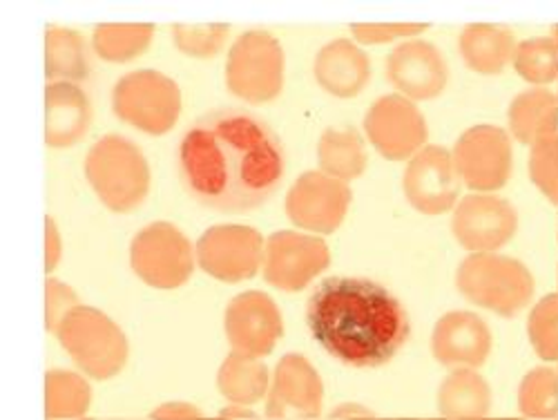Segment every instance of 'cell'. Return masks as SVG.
I'll return each instance as SVG.
<instances>
[{"instance_id": "21", "label": "cell", "mask_w": 558, "mask_h": 420, "mask_svg": "<svg viewBox=\"0 0 558 420\" xmlns=\"http://www.w3.org/2000/svg\"><path fill=\"white\" fill-rule=\"evenodd\" d=\"M368 76V57L357 48V45L344 38L324 45L315 59L317 83L340 99L355 97L357 92L366 87Z\"/></svg>"}, {"instance_id": "24", "label": "cell", "mask_w": 558, "mask_h": 420, "mask_svg": "<svg viewBox=\"0 0 558 420\" xmlns=\"http://www.w3.org/2000/svg\"><path fill=\"white\" fill-rule=\"evenodd\" d=\"M317 159L324 175L336 177L340 181L355 179L366 168L364 144L353 128L324 130L317 146Z\"/></svg>"}, {"instance_id": "13", "label": "cell", "mask_w": 558, "mask_h": 420, "mask_svg": "<svg viewBox=\"0 0 558 420\" xmlns=\"http://www.w3.org/2000/svg\"><path fill=\"white\" fill-rule=\"evenodd\" d=\"M351 202L349 185L324 172H304L287 195L289 219L315 232H333Z\"/></svg>"}, {"instance_id": "6", "label": "cell", "mask_w": 558, "mask_h": 420, "mask_svg": "<svg viewBox=\"0 0 558 420\" xmlns=\"http://www.w3.org/2000/svg\"><path fill=\"white\" fill-rule=\"evenodd\" d=\"M112 110L121 121L159 136L172 130L181 115V89L163 72L134 70L117 81Z\"/></svg>"}, {"instance_id": "11", "label": "cell", "mask_w": 558, "mask_h": 420, "mask_svg": "<svg viewBox=\"0 0 558 420\" xmlns=\"http://www.w3.org/2000/svg\"><path fill=\"white\" fill-rule=\"evenodd\" d=\"M284 334L282 313L264 291H244L226 309V336L232 353L246 358L268 356Z\"/></svg>"}, {"instance_id": "26", "label": "cell", "mask_w": 558, "mask_h": 420, "mask_svg": "<svg viewBox=\"0 0 558 420\" xmlns=\"http://www.w3.org/2000/svg\"><path fill=\"white\" fill-rule=\"evenodd\" d=\"M92 392L74 371L52 369L45 376V413L48 420H78L89 409Z\"/></svg>"}, {"instance_id": "10", "label": "cell", "mask_w": 558, "mask_h": 420, "mask_svg": "<svg viewBox=\"0 0 558 420\" xmlns=\"http://www.w3.org/2000/svg\"><path fill=\"white\" fill-rule=\"evenodd\" d=\"M329 262L327 244L302 232L277 230L264 244V279L279 291H302Z\"/></svg>"}, {"instance_id": "3", "label": "cell", "mask_w": 558, "mask_h": 420, "mask_svg": "<svg viewBox=\"0 0 558 420\" xmlns=\"http://www.w3.org/2000/svg\"><path fill=\"white\" fill-rule=\"evenodd\" d=\"M85 175L92 191L112 213H130L150 193V166L134 142L106 134L89 148Z\"/></svg>"}, {"instance_id": "1", "label": "cell", "mask_w": 558, "mask_h": 420, "mask_svg": "<svg viewBox=\"0 0 558 420\" xmlns=\"http://www.w3.org/2000/svg\"><path fill=\"white\" fill-rule=\"evenodd\" d=\"M284 168V146L277 132L238 108L206 112L179 144L183 189L219 213L259 208L279 189Z\"/></svg>"}, {"instance_id": "20", "label": "cell", "mask_w": 558, "mask_h": 420, "mask_svg": "<svg viewBox=\"0 0 558 420\" xmlns=\"http://www.w3.org/2000/svg\"><path fill=\"white\" fill-rule=\"evenodd\" d=\"M92 108L85 92L70 81L45 87V142L52 148H70L85 136Z\"/></svg>"}, {"instance_id": "9", "label": "cell", "mask_w": 558, "mask_h": 420, "mask_svg": "<svg viewBox=\"0 0 558 420\" xmlns=\"http://www.w3.org/2000/svg\"><path fill=\"white\" fill-rule=\"evenodd\" d=\"M264 238L251 226L221 224L208 228L197 242L202 268L221 283L235 285L255 277L264 262Z\"/></svg>"}, {"instance_id": "18", "label": "cell", "mask_w": 558, "mask_h": 420, "mask_svg": "<svg viewBox=\"0 0 558 420\" xmlns=\"http://www.w3.org/2000/svg\"><path fill=\"white\" fill-rule=\"evenodd\" d=\"M489 326L468 311H453L438 320L432 351L447 367H478L489 356Z\"/></svg>"}, {"instance_id": "16", "label": "cell", "mask_w": 558, "mask_h": 420, "mask_svg": "<svg viewBox=\"0 0 558 420\" xmlns=\"http://www.w3.org/2000/svg\"><path fill=\"white\" fill-rule=\"evenodd\" d=\"M517 211L509 202L492 195H470L453 213L451 230L462 249L494 251L517 232Z\"/></svg>"}, {"instance_id": "27", "label": "cell", "mask_w": 558, "mask_h": 420, "mask_svg": "<svg viewBox=\"0 0 558 420\" xmlns=\"http://www.w3.org/2000/svg\"><path fill=\"white\" fill-rule=\"evenodd\" d=\"M45 74L48 79L81 81L87 76V57L83 36L68 27H48L45 32Z\"/></svg>"}, {"instance_id": "14", "label": "cell", "mask_w": 558, "mask_h": 420, "mask_svg": "<svg viewBox=\"0 0 558 420\" xmlns=\"http://www.w3.org/2000/svg\"><path fill=\"white\" fill-rule=\"evenodd\" d=\"M460 193V175L453 157L442 146H427L415 153L404 172V195L415 211L440 215L451 211Z\"/></svg>"}, {"instance_id": "30", "label": "cell", "mask_w": 558, "mask_h": 420, "mask_svg": "<svg viewBox=\"0 0 558 420\" xmlns=\"http://www.w3.org/2000/svg\"><path fill=\"white\" fill-rule=\"evenodd\" d=\"M253 416L255 413L244 405H230L215 418H204L202 411L191 403H166L153 411V420H238Z\"/></svg>"}, {"instance_id": "12", "label": "cell", "mask_w": 558, "mask_h": 420, "mask_svg": "<svg viewBox=\"0 0 558 420\" xmlns=\"http://www.w3.org/2000/svg\"><path fill=\"white\" fill-rule=\"evenodd\" d=\"M451 157L462 181L476 191L500 189L511 170L509 139L494 125H476L464 132Z\"/></svg>"}, {"instance_id": "33", "label": "cell", "mask_w": 558, "mask_h": 420, "mask_svg": "<svg viewBox=\"0 0 558 420\" xmlns=\"http://www.w3.org/2000/svg\"><path fill=\"white\" fill-rule=\"evenodd\" d=\"M61 236L52 217L45 219V268L54 271L61 262Z\"/></svg>"}, {"instance_id": "25", "label": "cell", "mask_w": 558, "mask_h": 420, "mask_svg": "<svg viewBox=\"0 0 558 420\" xmlns=\"http://www.w3.org/2000/svg\"><path fill=\"white\" fill-rule=\"evenodd\" d=\"M440 411L447 418H474L489 411V385L470 369H458L445 379L440 394Z\"/></svg>"}, {"instance_id": "35", "label": "cell", "mask_w": 558, "mask_h": 420, "mask_svg": "<svg viewBox=\"0 0 558 420\" xmlns=\"http://www.w3.org/2000/svg\"><path fill=\"white\" fill-rule=\"evenodd\" d=\"M78 420H87V418H78Z\"/></svg>"}, {"instance_id": "32", "label": "cell", "mask_w": 558, "mask_h": 420, "mask_svg": "<svg viewBox=\"0 0 558 420\" xmlns=\"http://www.w3.org/2000/svg\"><path fill=\"white\" fill-rule=\"evenodd\" d=\"M427 25H353V34L362 43H387L396 36H411V34H421Z\"/></svg>"}, {"instance_id": "19", "label": "cell", "mask_w": 558, "mask_h": 420, "mask_svg": "<svg viewBox=\"0 0 558 420\" xmlns=\"http://www.w3.org/2000/svg\"><path fill=\"white\" fill-rule=\"evenodd\" d=\"M322 381L311 362L300 353H289L275 367L272 389L266 403L268 418H284L287 409H298L304 416H319Z\"/></svg>"}, {"instance_id": "29", "label": "cell", "mask_w": 558, "mask_h": 420, "mask_svg": "<svg viewBox=\"0 0 558 420\" xmlns=\"http://www.w3.org/2000/svg\"><path fill=\"white\" fill-rule=\"evenodd\" d=\"M230 27L226 23H215V25H174L172 27V38L177 50L195 57V59H210L219 55L223 48V43L228 38Z\"/></svg>"}, {"instance_id": "15", "label": "cell", "mask_w": 558, "mask_h": 420, "mask_svg": "<svg viewBox=\"0 0 558 420\" xmlns=\"http://www.w3.org/2000/svg\"><path fill=\"white\" fill-rule=\"evenodd\" d=\"M364 130L383 157L400 161L425 144V119L409 99L398 95L383 97L368 110Z\"/></svg>"}, {"instance_id": "17", "label": "cell", "mask_w": 558, "mask_h": 420, "mask_svg": "<svg viewBox=\"0 0 558 420\" xmlns=\"http://www.w3.org/2000/svg\"><path fill=\"white\" fill-rule=\"evenodd\" d=\"M389 83L415 101L436 99L449 81L440 50L425 40H409L393 48L387 59Z\"/></svg>"}, {"instance_id": "31", "label": "cell", "mask_w": 558, "mask_h": 420, "mask_svg": "<svg viewBox=\"0 0 558 420\" xmlns=\"http://www.w3.org/2000/svg\"><path fill=\"white\" fill-rule=\"evenodd\" d=\"M74 307H78V296L68 285L48 279V285H45V309H48V329L52 334Z\"/></svg>"}, {"instance_id": "2", "label": "cell", "mask_w": 558, "mask_h": 420, "mask_svg": "<svg viewBox=\"0 0 558 420\" xmlns=\"http://www.w3.org/2000/svg\"><path fill=\"white\" fill-rule=\"evenodd\" d=\"M313 338L331 356L357 369L389 362L409 336L400 300L364 277H329L306 304Z\"/></svg>"}, {"instance_id": "28", "label": "cell", "mask_w": 558, "mask_h": 420, "mask_svg": "<svg viewBox=\"0 0 558 420\" xmlns=\"http://www.w3.org/2000/svg\"><path fill=\"white\" fill-rule=\"evenodd\" d=\"M155 36V25L150 23H134V25H112L104 23L95 29L92 43L95 52L110 63H125L144 55Z\"/></svg>"}, {"instance_id": "4", "label": "cell", "mask_w": 558, "mask_h": 420, "mask_svg": "<svg viewBox=\"0 0 558 420\" xmlns=\"http://www.w3.org/2000/svg\"><path fill=\"white\" fill-rule=\"evenodd\" d=\"M59 343L72 360L97 381H108L125 367L128 338L104 311L95 307H74L57 326Z\"/></svg>"}, {"instance_id": "34", "label": "cell", "mask_w": 558, "mask_h": 420, "mask_svg": "<svg viewBox=\"0 0 558 420\" xmlns=\"http://www.w3.org/2000/svg\"><path fill=\"white\" fill-rule=\"evenodd\" d=\"M462 420H472V418H462Z\"/></svg>"}, {"instance_id": "22", "label": "cell", "mask_w": 558, "mask_h": 420, "mask_svg": "<svg viewBox=\"0 0 558 420\" xmlns=\"http://www.w3.org/2000/svg\"><path fill=\"white\" fill-rule=\"evenodd\" d=\"M460 52L472 70L498 74L514 52V36L489 25H470L460 34Z\"/></svg>"}, {"instance_id": "7", "label": "cell", "mask_w": 558, "mask_h": 420, "mask_svg": "<svg viewBox=\"0 0 558 420\" xmlns=\"http://www.w3.org/2000/svg\"><path fill=\"white\" fill-rule=\"evenodd\" d=\"M458 289L468 300L509 317L530 300L532 277L517 260L483 253L460 264Z\"/></svg>"}, {"instance_id": "5", "label": "cell", "mask_w": 558, "mask_h": 420, "mask_svg": "<svg viewBox=\"0 0 558 420\" xmlns=\"http://www.w3.org/2000/svg\"><path fill=\"white\" fill-rule=\"evenodd\" d=\"M226 83L238 99L262 106L275 101L284 85V50L264 32H244L228 52Z\"/></svg>"}, {"instance_id": "23", "label": "cell", "mask_w": 558, "mask_h": 420, "mask_svg": "<svg viewBox=\"0 0 558 420\" xmlns=\"http://www.w3.org/2000/svg\"><path fill=\"white\" fill-rule=\"evenodd\" d=\"M217 387L232 405H253L268 389V369L257 358L230 353L217 373Z\"/></svg>"}, {"instance_id": "8", "label": "cell", "mask_w": 558, "mask_h": 420, "mask_svg": "<svg viewBox=\"0 0 558 420\" xmlns=\"http://www.w3.org/2000/svg\"><path fill=\"white\" fill-rule=\"evenodd\" d=\"M132 271L155 289H179L189 283L195 257L191 240L170 221H155L136 232L130 247Z\"/></svg>"}]
</instances>
